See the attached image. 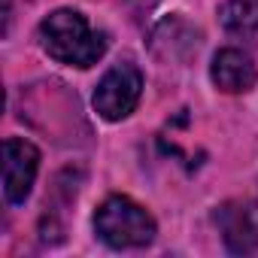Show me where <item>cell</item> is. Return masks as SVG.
<instances>
[{
  "mask_svg": "<svg viewBox=\"0 0 258 258\" xmlns=\"http://www.w3.org/2000/svg\"><path fill=\"white\" fill-rule=\"evenodd\" d=\"M40 46L58 64L85 70L103 58L106 37L94 31L79 10H55L40 22Z\"/></svg>",
  "mask_w": 258,
  "mask_h": 258,
  "instance_id": "obj_1",
  "label": "cell"
},
{
  "mask_svg": "<svg viewBox=\"0 0 258 258\" xmlns=\"http://www.w3.org/2000/svg\"><path fill=\"white\" fill-rule=\"evenodd\" d=\"M94 234L109 249H143L155 240L158 225L143 204L124 195H112L94 213Z\"/></svg>",
  "mask_w": 258,
  "mask_h": 258,
  "instance_id": "obj_2",
  "label": "cell"
},
{
  "mask_svg": "<svg viewBox=\"0 0 258 258\" xmlns=\"http://www.w3.org/2000/svg\"><path fill=\"white\" fill-rule=\"evenodd\" d=\"M143 94V73L134 61H118L112 64L103 79L94 88V109L106 121H121L127 118Z\"/></svg>",
  "mask_w": 258,
  "mask_h": 258,
  "instance_id": "obj_3",
  "label": "cell"
},
{
  "mask_svg": "<svg viewBox=\"0 0 258 258\" xmlns=\"http://www.w3.org/2000/svg\"><path fill=\"white\" fill-rule=\"evenodd\" d=\"M40 170V152L22 137L4 140V195L10 204H25Z\"/></svg>",
  "mask_w": 258,
  "mask_h": 258,
  "instance_id": "obj_4",
  "label": "cell"
},
{
  "mask_svg": "<svg viewBox=\"0 0 258 258\" xmlns=\"http://www.w3.org/2000/svg\"><path fill=\"white\" fill-rule=\"evenodd\" d=\"M216 225L231 252L246 255L258 249V201H228L216 213Z\"/></svg>",
  "mask_w": 258,
  "mask_h": 258,
  "instance_id": "obj_5",
  "label": "cell"
},
{
  "mask_svg": "<svg viewBox=\"0 0 258 258\" xmlns=\"http://www.w3.org/2000/svg\"><path fill=\"white\" fill-rule=\"evenodd\" d=\"M198 46H201V31L188 25L182 16H170L152 31V52L161 61H185L191 52H198Z\"/></svg>",
  "mask_w": 258,
  "mask_h": 258,
  "instance_id": "obj_6",
  "label": "cell"
},
{
  "mask_svg": "<svg viewBox=\"0 0 258 258\" xmlns=\"http://www.w3.org/2000/svg\"><path fill=\"white\" fill-rule=\"evenodd\" d=\"M210 79L219 91L225 94H240L249 91L258 79V70L252 64V58L240 49H222L216 52L213 64H210Z\"/></svg>",
  "mask_w": 258,
  "mask_h": 258,
  "instance_id": "obj_7",
  "label": "cell"
},
{
  "mask_svg": "<svg viewBox=\"0 0 258 258\" xmlns=\"http://www.w3.org/2000/svg\"><path fill=\"white\" fill-rule=\"evenodd\" d=\"M219 19L231 34H255L258 31V0H225L219 7Z\"/></svg>",
  "mask_w": 258,
  "mask_h": 258,
  "instance_id": "obj_8",
  "label": "cell"
}]
</instances>
